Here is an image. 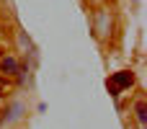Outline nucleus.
<instances>
[{"mask_svg": "<svg viewBox=\"0 0 147 129\" xmlns=\"http://www.w3.org/2000/svg\"><path fill=\"white\" fill-rule=\"evenodd\" d=\"M132 83H134L132 72H116V75L111 78V85H114V91H116V88H127V85H132Z\"/></svg>", "mask_w": 147, "mask_h": 129, "instance_id": "obj_1", "label": "nucleus"}, {"mask_svg": "<svg viewBox=\"0 0 147 129\" xmlns=\"http://www.w3.org/2000/svg\"><path fill=\"white\" fill-rule=\"evenodd\" d=\"M3 70H8V72H16V59H3Z\"/></svg>", "mask_w": 147, "mask_h": 129, "instance_id": "obj_2", "label": "nucleus"}, {"mask_svg": "<svg viewBox=\"0 0 147 129\" xmlns=\"http://www.w3.org/2000/svg\"><path fill=\"white\" fill-rule=\"evenodd\" d=\"M137 116H140V122H142V124H145V103H142V101H140V103H137Z\"/></svg>", "mask_w": 147, "mask_h": 129, "instance_id": "obj_3", "label": "nucleus"}]
</instances>
